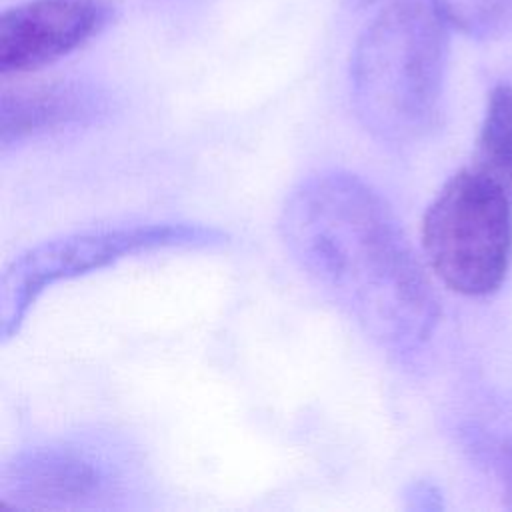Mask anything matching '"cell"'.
<instances>
[{
    "mask_svg": "<svg viewBox=\"0 0 512 512\" xmlns=\"http://www.w3.org/2000/svg\"><path fill=\"white\" fill-rule=\"evenodd\" d=\"M446 58V22L430 4L396 0L380 10L350 60V94L360 124L394 144L428 132L438 116Z\"/></svg>",
    "mask_w": 512,
    "mask_h": 512,
    "instance_id": "7a4b0ae2",
    "label": "cell"
},
{
    "mask_svg": "<svg viewBox=\"0 0 512 512\" xmlns=\"http://www.w3.org/2000/svg\"><path fill=\"white\" fill-rule=\"evenodd\" d=\"M132 476L134 462L124 446L84 434L14 454L0 470V494L24 508H76L122 496Z\"/></svg>",
    "mask_w": 512,
    "mask_h": 512,
    "instance_id": "5b68a950",
    "label": "cell"
},
{
    "mask_svg": "<svg viewBox=\"0 0 512 512\" xmlns=\"http://www.w3.org/2000/svg\"><path fill=\"white\" fill-rule=\"evenodd\" d=\"M474 168L512 192V84H498L486 104L476 140Z\"/></svg>",
    "mask_w": 512,
    "mask_h": 512,
    "instance_id": "ba28073f",
    "label": "cell"
},
{
    "mask_svg": "<svg viewBox=\"0 0 512 512\" xmlns=\"http://www.w3.org/2000/svg\"><path fill=\"white\" fill-rule=\"evenodd\" d=\"M422 248L450 290L494 292L512 262V192L474 166L456 172L424 214Z\"/></svg>",
    "mask_w": 512,
    "mask_h": 512,
    "instance_id": "3957f363",
    "label": "cell"
},
{
    "mask_svg": "<svg viewBox=\"0 0 512 512\" xmlns=\"http://www.w3.org/2000/svg\"><path fill=\"white\" fill-rule=\"evenodd\" d=\"M504 476H506V494L512 502V446L506 450V460H504Z\"/></svg>",
    "mask_w": 512,
    "mask_h": 512,
    "instance_id": "30bf717a",
    "label": "cell"
},
{
    "mask_svg": "<svg viewBox=\"0 0 512 512\" xmlns=\"http://www.w3.org/2000/svg\"><path fill=\"white\" fill-rule=\"evenodd\" d=\"M352 2V6H356V8H366V6H372V4H376V2H380V0H350Z\"/></svg>",
    "mask_w": 512,
    "mask_h": 512,
    "instance_id": "8fae6325",
    "label": "cell"
},
{
    "mask_svg": "<svg viewBox=\"0 0 512 512\" xmlns=\"http://www.w3.org/2000/svg\"><path fill=\"white\" fill-rule=\"evenodd\" d=\"M226 234L198 224H138L68 234L20 254L0 280V336H14L36 298L60 280L104 268L130 254L222 244Z\"/></svg>",
    "mask_w": 512,
    "mask_h": 512,
    "instance_id": "277c9868",
    "label": "cell"
},
{
    "mask_svg": "<svg viewBox=\"0 0 512 512\" xmlns=\"http://www.w3.org/2000/svg\"><path fill=\"white\" fill-rule=\"evenodd\" d=\"M110 106V94L88 80H54L6 90L0 102L2 148L50 130L94 122L106 116Z\"/></svg>",
    "mask_w": 512,
    "mask_h": 512,
    "instance_id": "52a82bcc",
    "label": "cell"
},
{
    "mask_svg": "<svg viewBox=\"0 0 512 512\" xmlns=\"http://www.w3.org/2000/svg\"><path fill=\"white\" fill-rule=\"evenodd\" d=\"M110 0H26L0 16V72H28L60 60L114 18Z\"/></svg>",
    "mask_w": 512,
    "mask_h": 512,
    "instance_id": "8992f818",
    "label": "cell"
},
{
    "mask_svg": "<svg viewBox=\"0 0 512 512\" xmlns=\"http://www.w3.org/2000/svg\"><path fill=\"white\" fill-rule=\"evenodd\" d=\"M278 230L304 276L370 340L400 354L428 338L434 292L396 214L368 182L340 170L304 178Z\"/></svg>",
    "mask_w": 512,
    "mask_h": 512,
    "instance_id": "6da1fadb",
    "label": "cell"
},
{
    "mask_svg": "<svg viewBox=\"0 0 512 512\" xmlns=\"http://www.w3.org/2000/svg\"><path fill=\"white\" fill-rule=\"evenodd\" d=\"M436 14L462 34L478 40L512 30V0H430Z\"/></svg>",
    "mask_w": 512,
    "mask_h": 512,
    "instance_id": "9c48e42d",
    "label": "cell"
}]
</instances>
